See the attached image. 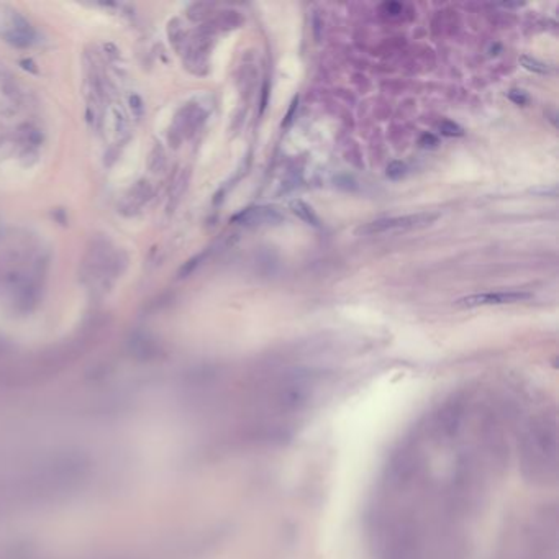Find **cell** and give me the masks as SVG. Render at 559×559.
I'll use <instances>...</instances> for the list:
<instances>
[{
    "mask_svg": "<svg viewBox=\"0 0 559 559\" xmlns=\"http://www.w3.org/2000/svg\"><path fill=\"white\" fill-rule=\"evenodd\" d=\"M499 407H438L392 458L374 505L377 559H459L464 527L505 449Z\"/></svg>",
    "mask_w": 559,
    "mask_h": 559,
    "instance_id": "6da1fadb",
    "label": "cell"
},
{
    "mask_svg": "<svg viewBox=\"0 0 559 559\" xmlns=\"http://www.w3.org/2000/svg\"><path fill=\"white\" fill-rule=\"evenodd\" d=\"M518 454L525 474L536 482H549L558 472L556 413L539 410L523 423L518 436Z\"/></svg>",
    "mask_w": 559,
    "mask_h": 559,
    "instance_id": "7a4b0ae2",
    "label": "cell"
},
{
    "mask_svg": "<svg viewBox=\"0 0 559 559\" xmlns=\"http://www.w3.org/2000/svg\"><path fill=\"white\" fill-rule=\"evenodd\" d=\"M531 551L528 559H558L556 515H541L531 533Z\"/></svg>",
    "mask_w": 559,
    "mask_h": 559,
    "instance_id": "3957f363",
    "label": "cell"
},
{
    "mask_svg": "<svg viewBox=\"0 0 559 559\" xmlns=\"http://www.w3.org/2000/svg\"><path fill=\"white\" fill-rule=\"evenodd\" d=\"M436 218H438L436 213H413V215H404V217L379 218L371 223H366L364 227L357 230V233L379 235V233H387V232H405V230L428 227Z\"/></svg>",
    "mask_w": 559,
    "mask_h": 559,
    "instance_id": "277c9868",
    "label": "cell"
},
{
    "mask_svg": "<svg viewBox=\"0 0 559 559\" xmlns=\"http://www.w3.org/2000/svg\"><path fill=\"white\" fill-rule=\"evenodd\" d=\"M0 36H3L5 41L18 48H27L35 40V31L18 12L8 10V13H5L2 10L0 12Z\"/></svg>",
    "mask_w": 559,
    "mask_h": 559,
    "instance_id": "5b68a950",
    "label": "cell"
},
{
    "mask_svg": "<svg viewBox=\"0 0 559 559\" xmlns=\"http://www.w3.org/2000/svg\"><path fill=\"white\" fill-rule=\"evenodd\" d=\"M530 292L505 291V292H485L463 297L456 302L458 307H480V305H503V303H517L531 298Z\"/></svg>",
    "mask_w": 559,
    "mask_h": 559,
    "instance_id": "8992f818",
    "label": "cell"
},
{
    "mask_svg": "<svg viewBox=\"0 0 559 559\" xmlns=\"http://www.w3.org/2000/svg\"><path fill=\"white\" fill-rule=\"evenodd\" d=\"M282 218L284 215L276 207L259 205V207H249L241 210L232 218V222L239 225H271L281 222Z\"/></svg>",
    "mask_w": 559,
    "mask_h": 559,
    "instance_id": "52a82bcc",
    "label": "cell"
},
{
    "mask_svg": "<svg viewBox=\"0 0 559 559\" xmlns=\"http://www.w3.org/2000/svg\"><path fill=\"white\" fill-rule=\"evenodd\" d=\"M291 210L292 213H295L298 218L303 220L305 223L312 225V227H320V220H318L317 213L313 212V208L310 205H307L303 200H292L291 202Z\"/></svg>",
    "mask_w": 559,
    "mask_h": 559,
    "instance_id": "ba28073f",
    "label": "cell"
},
{
    "mask_svg": "<svg viewBox=\"0 0 559 559\" xmlns=\"http://www.w3.org/2000/svg\"><path fill=\"white\" fill-rule=\"evenodd\" d=\"M131 195H133V202L136 204H145L146 200H149L153 197V187H151V184L148 180H140V182H136V185L131 190Z\"/></svg>",
    "mask_w": 559,
    "mask_h": 559,
    "instance_id": "9c48e42d",
    "label": "cell"
},
{
    "mask_svg": "<svg viewBox=\"0 0 559 559\" xmlns=\"http://www.w3.org/2000/svg\"><path fill=\"white\" fill-rule=\"evenodd\" d=\"M520 62H522V66L525 69L528 71H533V72H538V74H551L554 71L551 66L544 64V62L534 59V58H528V56H522L520 58Z\"/></svg>",
    "mask_w": 559,
    "mask_h": 559,
    "instance_id": "30bf717a",
    "label": "cell"
},
{
    "mask_svg": "<svg viewBox=\"0 0 559 559\" xmlns=\"http://www.w3.org/2000/svg\"><path fill=\"white\" fill-rule=\"evenodd\" d=\"M148 166L151 169V173H158L164 168V151L159 145H156L149 153V159H148Z\"/></svg>",
    "mask_w": 559,
    "mask_h": 559,
    "instance_id": "8fae6325",
    "label": "cell"
},
{
    "mask_svg": "<svg viewBox=\"0 0 559 559\" xmlns=\"http://www.w3.org/2000/svg\"><path fill=\"white\" fill-rule=\"evenodd\" d=\"M438 130L440 133L443 136H449V138H454V136H463L464 135V130L461 128L458 123H454V121L451 120H443L441 123L438 125Z\"/></svg>",
    "mask_w": 559,
    "mask_h": 559,
    "instance_id": "7c38bea8",
    "label": "cell"
},
{
    "mask_svg": "<svg viewBox=\"0 0 559 559\" xmlns=\"http://www.w3.org/2000/svg\"><path fill=\"white\" fill-rule=\"evenodd\" d=\"M407 173V166L400 161H392V163L387 166V177L390 179H400L404 177Z\"/></svg>",
    "mask_w": 559,
    "mask_h": 559,
    "instance_id": "4fadbf2b",
    "label": "cell"
},
{
    "mask_svg": "<svg viewBox=\"0 0 559 559\" xmlns=\"http://www.w3.org/2000/svg\"><path fill=\"white\" fill-rule=\"evenodd\" d=\"M508 99L512 100V102H515V104L517 105H525L528 102V97L523 94L522 90H512V92H508Z\"/></svg>",
    "mask_w": 559,
    "mask_h": 559,
    "instance_id": "5bb4252c",
    "label": "cell"
},
{
    "mask_svg": "<svg viewBox=\"0 0 559 559\" xmlns=\"http://www.w3.org/2000/svg\"><path fill=\"white\" fill-rule=\"evenodd\" d=\"M420 145H421V146H425V148H426V146H431V148H433V146H436V145H438V140H436L433 135L426 133V135H423V136H421V140H420Z\"/></svg>",
    "mask_w": 559,
    "mask_h": 559,
    "instance_id": "9a60e30c",
    "label": "cell"
},
{
    "mask_svg": "<svg viewBox=\"0 0 559 559\" xmlns=\"http://www.w3.org/2000/svg\"><path fill=\"white\" fill-rule=\"evenodd\" d=\"M297 104H298V97H294V100H292V104H291V110L287 112L286 121H284V126H289V123H291V120H292V117H294V112H295V109H297Z\"/></svg>",
    "mask_w": 559,
    "mask_h": 559,
    "instance_id": "2e32d148",
    "label": "cell"
},
{
    "mask_svg": "<svg viewBox=\"0 0 559 559\" xmlns=\"http://www.w3.org/2000/svg\"><path fill=\"white\" fill-rule=\"evenodd\" d=\"M131 100H135V105H131V109H135L136 110V115H141L143 114V104H141V99L138 95H133L131 97Z\"/></svg>",
    "mask_w": 559,
    "mask_h": 559,
    "instance_id": "e0dca14e",
    "label": "cell"
}]
</instances>
